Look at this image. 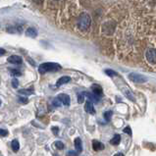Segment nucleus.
Listing matches in <instances>:
<instances>
[{
	"label": "nucleus",
	"mask_w": 156,
	"mask_h": 156,
	"mask_svg": "<svg viewBox=\"0 0 156 156\" xmlns=\"http://www.w3.org/2000/svg\"><path fill=\"white\" fill-rule=\"evenodd\" d=\"M90 23H91L90 17L88 14H87V13H83V14L81 15V17H79L78 26L82 30H87L88 28H90Z\"/></svg>",
	"instance_id": "1"
},
{
	"label": "nucleus",
	"mask_w": 156,
	"mask_h": 156,
	"mask_svg": "<svg viewBox=\"0 0 156 156\" xmlns=\"http://www.w3.org/2000/svg\"><path fill=\"white\" fill-rule=\"evenodd\" d=\"M60 69L61 66L56 63H43L38 67L39 73L41 74H45L48 72H55V71H58Z\"/></svg>",
	"instance_id": "2"
},
{
	"label": "nucleus",
	"mask_w": 156,
	"mask_h": 156,
	"mask_svg": "<svg viewBox=\"0 0 156 156\" xmlns=\"http://www.w3.org/2000/svg\"><path fill=\"white\" fill-rule=\"evenodd\" d=\"M145 57L150 64H156V48H148L146 50Z\"/></svg>",
	"instance_id": "3"
},
{
	"label": "nucleus",
	"mask_w": 156,
	"mask_h": 156,
	"mask_svg": "<svg viewBox=\"0 0 156 156\" xmlns=\"http://www.w3.org/2000/svg\"><path fill=\"white\" fill-rule=\"evenodd\" d=\"M129 78H130L131 81L135 82V83H145L146 82V78L142 75H139L136 73H133L129 75Z\"/></svg>",
	"instance_id": "4"
},
{
	"label": "nucleus",
	"mask_w": 156,
	"mask_h": 156,
	"mask_svg": "<svg viewBox=\"0 0 156 156\" xmlns=\"http://www.w3.org/2000/svg\"><path fill=\"white\" fill-rule=\"evenodd\" d=\"M8 62L11 64H15V65H20L23 63V59H22L21 56H18V55H12L8 58Z\"/></svg>",
	"instance_id": "5"
},
{
	"label": "nucleus",
	"mask_w": 156,
	"mask_h": 156,
	"mask_svg": "<svg viewBox=\"0 0 156 156\" xmlns=\"http://www.w3.org/2000/svg\"><path fill=\"white\" fill-rule=\"evenodd\" d=\"M84 109L87 113L90 114H94V107H93V103L91 100H87L84 104Z\"/></svg>",
	"instance_id": "6"
},
{
	"label": "nucleus",
	"mask_w": 156,
	"mask_h": 156,
	"mask_svg": "<svg viewBox=\"0 0 156 156\" xmlns=\"http://www.w3.org/2000/svg\"><path fill=\"white\" fill-rule=\"evenodd\" d=\"M58 98H59L62 102V104H64L66 106L70 105V102H71V99L69 95L67 94H64V93H61V94H59V96H58Z\"/></svg>",
	"instance_id": "7"
},
{
	"label": "nucleus",
	"mask_w": 156,
	"mask_h": 156,
	"mask_svg": "<svg viewBox=\"0 0 156 156\" xmlns=\"http://www.w3.org/2000/svg\"><path fill=\"white\" fill-rule=\"evenodd\" d=\"M26 35L29 37L34 38V37H37V30L34 28H29L26 30Z\"/></svg>",
	"instance_id": "8"
},
{
	"label": "nucleus",
	"mask_w": 156,
	"mask_h": 156,
	"mask_svg": "<svg viewBox=\"0 0 156 156\" xmlns=\"http://www.w3.org/2000/svg\"><path fill=\"white\" fill-rule=\"evenodd\" d=\"M92 148L95 151H99L101 149H103V144L98 140H93L92 141Z\"/></svg>",
	"instance_id": "9"
},
{
	"label": "nucleus",
	"mask_w": 156,
	"mask_h": 156,
	"mask_svg": "<svg viewBox=\"0 0 156 156\" xmlns=\"http://www.w3.org/2000/svg\"><path fill=\"white\" fill-rule=\"evenodd\" d=\"M75 148H76V150L78 151V152H82L83 144H82V140H81L80 137H77V139L75 140Z\"/></svg>",
	"instance_id": "10"
},
{
	"label": "nucleus",
	"mask_w": 156,
	"mask_h": 156,
	"mask_svg": "<svg viewBox=\"0 0 156 156\" xmlns=\"http://www.w3.org/2000/svg\"><path fill=\"white\" fill-rule=\"evenodd\" d=\"M91 88H92V92L94 93V94H96L97 96H100L102 94V88L98 84H93Z\"/></svg>",
	"instance_id": "11"
},
{
	"label": "nucleus",
	"mask_w": 156,
	"mask_h": 156,
	"mask_svg": "<svg viewBox=\"0 0 156 156\" xmlns=\"http://www.w3.org/2000/svg\"><path fill=\"white\" fill-rule=\"evenodd\" d=\"M70 80H71V78L70 77H67V76H65V77H62V78H60L59 80H58V82L56 83V86L57 87H60V86H62V84L69 83Z\"/></svg>",
	"instance_id": "12"
},
{
	"label": "nucleus",
	"mask_w": 156,
	"mask_h": 156,
	"mask_svg": "<svg viewBox=\"0 0 156 156\" xmlns=\"http://www.w3.org/2000/svg\"><path fill=\"white\" fill-rule=\"evenodd\" d=\"M83 93H84V95H87L88 98H90V100H91L92 102L98 101V96L94 94V93H90V92H83Z\"/></svg>",
	"instance_id": "13"
},
{
	"label": "nucleus",
	"mask_w": 156,
	"mask_h": 156,
	"mask_svg": "<svg viewBox=\"0 0 156 156\" xmlns=\"http://www.w3.org/2000/svg\"><path fill=\"white\" fill-rule=\"evenodd\" d=\"M11 147H12V149H13V151H14V152H17V151L20 149V144H19V141H18L17 140H13L11 142Z\"/></svg>",
	"instance_id": "14"
},
{
	"label": "nucleus",
	"mask_w": 156,
	"mask_h": 156,
	"mask_svg": "<svg viewBox=\"0 0 156 156\" xmlns=\"http://www.w3.org/2000/svg\"><path fill=\"white\" fill-rule=\"evenodd\" d=\"M120 140H121V136H120L119 135H115V136L113 137L112 140H111V144H113V145H117L119 144V142Z\"/></svg>",
	"instance_id": "15"
},
{
	"label": "nucleus",
	"mask_w": 156,
	"mask_h": 156,
	"mask_svg": "<svg viewBox=\"0 0 156 156\" xmlns=\"http://www.w3.org/2000/svg\"><path fill=\"white\" fill-rule=\"evenodd\" d=\"M20 93V94L22 95H26V96H28V95H30L32 93L34 92V90L30 88V90H19V91H18Z\"/></svg>",
	"instance_id": "16"
},
{
	"label": "nucleus",
	"mask_w": 156,
	"mask_h": 156,
	"mask_svg": "<svg viewBox=\"0 0 156 156\" xmlns=\"http://www.w3.org/2000/svg\"><path fill=\"white\" fill-rule=\"evenodd\" d=\"M111 116H112V111H107V112L104 113V118L107 120V121H109L111 119Z\"/></svg>",
	"instance_id": "17"
},
{
	"label": "nucleus",
	"mask_w": 156,
	"mask_h": 156,
	"mask_svg": "<svg viewBox=\"0 0 156 156\" xmlns=\"http://www.w3.org/2000/svg\"><path fill=\"white\" fill-rule=\"evenodd\" d=\"M83 99H84V93H80L78 95V102L79 103H83Z\"/></svg>",
	"instance_id": "18"
},
{
	"label": "nucleus",
	"mask_w": 156,
	"mask_h": 156,
	"mask_svg": "<svg viewBox=\"0 0 156 156\" xmlns=\"http://www.w3.org/2000/svg\"><path fill=\"white\" fill-rule=\"evenodd\" d=\"M62 104V102L59 98H55L54 100H53V105L56 106V107H60Z\"/></svg>",
	"instance_id": "19"
},
{
	"label": "nucleus",
	"mask_w": 156,
	"mask_h": 156,
	"mask_svg": "<svg viewBox=\"0 0 156 156\" xmlns=\"http://www.w3.org/2000/svg\"><path fill=\"white\" fill-rule=\"evenodd\" d=\"M55 145H56V147H57L58 149H63V148H64L63 142H61V141H56V142H55Z\"/></svg>",
	"instance_id": "20"
},
{
	"label": "nucleus",
	"mask_w": 156,
	"mask_h": 156,
	"mask_svg": "<svg viewBox=\"0 0 156 156\" xmlns=\"http://www.w3.org/2000/svg\"><path fill=\"white\" fill-rule=\"evenodd\" d=\"M12 87L14 88H17L18 87H19V82H18L17 79H13L12 80Z\"/></svg>",
	"instance_id": "21"
},
{
	"label": "nucleus",
	"mask_w": 156,
	"mask_h": 156,
	"mask_svg": "<svg viewBox=\"0 0 156 156\" xmlns=\"http://www.w3.org/2000/svg\"><path fill=\"white\" fill-rule=\"evenodd\" d=\"M10 72H11L12 75H14V76H20L21 75L20 71L19 70H16V69H11Z\"/></svg>",
	"instance_id": "22"
},
{
	"label": "nucleus",
	"mask_w": 156,
	"mask_h": 156,
	"mask_svg": "<svg viewBox=\"0 0 156 156\" xmlns=\"http://www.w3.org/2000/svg\"><path fill=\"white\" fill-rule=\"evenodd\" d=\"M8 135V131L6 130H0V136H6Z\"/></svg>",
	"instance_id": "23"
},
{
	"label": "nucleus",
	"mask_w": 156,
	"mask_h": 156,
	"mask_svg": "<svg viewBox=\"0 0 156 156\" xmlns=\"http://www.w3.org/2000/svg\"><path fill=\"white\" fill-rule=\"evenodd\" d=\"M105 73H106L107 75H109V76H115V75H116V73L113 72L112 70H106V71H105Z\"/></svg>",
	"instance_id": "24"
},
{
	"label": "nucleus",
	"mask_w": 156,
	"mask_h": 156,
	"mask_svg": "<svg viewBox=\"0 0 156 156\" xmlns=\"http://www.w3.org/2000/svg\"><path fill=\"white\" fill-rule=\"evenodd\" d=\"M124 133H129V135H132V130L128 127L126 129H124Z\"/></svg>",
	"instance_id": "25"
},
{
	"label": "nucleus",
	"mask_w": 156,
	"mask_h": 156,
	"mask_svg": "<svg viewBox=\"0 0 156 156\" xmlns=\"http://www.w3.org/2000/svg\"><path fill=\"white\" fill-rule=\"evenodd\" d=\"M19 100L22 102V103H26V102H28V99H27V98H22V97H20Z\"/></svg>",
	"instance_id": "26"
},
{
	"label": "nucleus",
	"mask_w": 156,
	"mask_h": 156,
	"mask_svg": "<svg viewBox=\"0 0 156 156\" xmlns=\"http://www.w3.org/2000/svg\"><path fill=\"white\" fill-rule=\"evenodd\" d=\"M6 51L3 49V48H0V56H2L3 54H5Z\"/></svg>",
	"instance_id": "27"
},
{
	"label": "nucleus",
	"mask_w": 156,
	"mask_h": 156,
	"mask_svg": "<svg viewBox=\"0 0 156 156\" xmlns=\"http://www.w3.org/2000/svg\"><path fill=\"white\" fill-rule=\"evenodd\" d=\"M68 154H69V155H77L78 153H77V152H75V151H69Z\"/></svg>",
	"instance_id": "28"
},
{
	"label": "nucleus",
	"mask_w": 156,
	"mask_h": 156,
	"mask_svg": "<svg viewBox=\"0 0 156 156\" xmlns=\"http://www.w3.org/2000/svg\"><path fill=\"white\" fill-rule=\"evenodd\" d=\"M52 131H53V133H55V135H57V133H58V128H53V129H52Z\"/></svg>",
	"instance_id": "29"
},
{
	"label": "nucleus",
	"mask_w": 156,
	"mask_h": 156,
	"mask_svg": "<svg viewBox=\"0 0 156 156\" xmlns=\"http://www.w3.org/2000/svg\"><path fill=\"white\" fill-rule=\"evenodd\" d=\"M0 105H1V100H0Z\"/></svg>",
	"instance_id": "30"
}]
</instances>
